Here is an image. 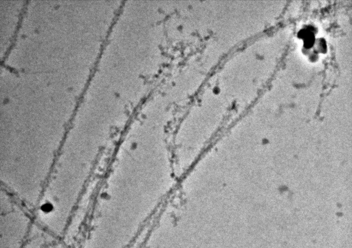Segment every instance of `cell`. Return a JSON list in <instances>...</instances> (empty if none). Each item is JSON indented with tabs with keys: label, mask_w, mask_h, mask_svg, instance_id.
Here are the masks:
<instances>
[{
	"label": "cell",
	"mask_w": 352,
	"mask_h": 248,
	"mask_svg": "<svg viewBox=\"0 0 352 248\" xmlns=\"http://www.w3.org/2000/svg\"><path fill=\"white\" fill-rule=\"evenodd\" d=\"M298 36L304 39V47L310 48L314 43V36L311 30H302L298 33Z\"/></svg>",
	"instance_id": "6da1fadb"
}]
</instances>
